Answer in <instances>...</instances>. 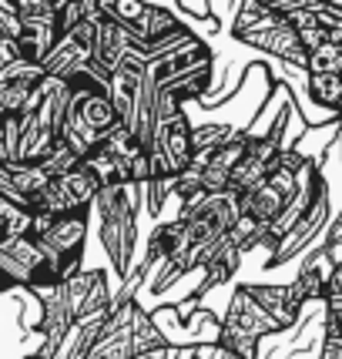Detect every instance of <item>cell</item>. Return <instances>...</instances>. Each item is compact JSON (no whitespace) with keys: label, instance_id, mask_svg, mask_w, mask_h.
Segmentation results:
<instances>
[{"label":"cell","instance_id":"obj_19","mask_svg":"<svg viewBox=\"0 0 342 359\" xmlns=\"http://www.w3.org/2000/svg\"><path fill=\"white\" fill-rule=\"evenodd\" d=\"M309 91H312V97H315V104H322V108H339L342 78L339 74H312Z\"/></svg>","mask_w":342,"mask_h":359},{"label":"cell","instance_id":"obj_10","mask_svg":"<svg viewBox=\"0 0 342 359\" xmlns=\"http://www.w3.org/2000/svg\"><path fill=\"white\" fill-rule=\"evenodd\" d=\"M202 67H212V50H208L198 37H191V41L178 44L175 50H168V54L151 57V61L144 64V78L151 81L158 91H165V88L175 84L178 78L195 74V71H202Z\"/></svg>","mask_w":342,"mask_h":359},{"label":"cell","instance_id":"obj_12","mask_svg":"<svg viewBox=\"0 0 342 359\" xmlns=\"http://www.w3.org/2000/svg\"><path fill=\"white\" fill-rule=\"evenodd\" d=\"M44 67L31 61H14L0 71V121L17 118L20 111L27 108L31 94L37 91V84L44 81Z\"/></svg>","mask_w":342,"mask_h":359},{"label":"cell","instance_id":"obj_7","mask_svg":"<svg viewBox=\"0 0 342 359\" xmlns=\"http://www.w3.org/2000/svg\"><path fill=\"white\" fill-rule=\"evenodd\" d=\"M141 306L131 296H114V309H111L108 323L101 329L97 343L84 359H138V346H135V323H138Z\"/></svg>","mask_w":342,"mask_h":359},{"label":"cell","instance_id":"obj_26","mask_svg":"<svg viewBox=\"0 0 342 359\" xmlns=\"http://www.w3.org/2000/svg\"><path fill=\"white\" fill-rule=\"evenodd\" d=\"M228 359H235V356H228Z\"/></svg>","mask_w":342,"mask_h":359},{"label":"cell","instance_id":"obj_24","mask_svg":"<svg viewBox=\"0 0 342 359\" xmlns=\"http://www.w3.org/2000/svg\"><path fill=\"white\" fill-rule=\"evenodd\" d=\"M336 111H339V118H342V101H339V108H336Z\"/></svg>","mask_w":342,"mask_h":359},{"label":"cell","instance_id":"obj_8","mask_svg":"<svg viewBox=\"0 0 342 359\" xmlns=\"http://www.w3.org/2000/svg\"><path fill=\"white\" fill-rule=\"evenodd\" d=\"M88 17L94 20V44H91V61L97 67H104L108 74H114L121 64L131 57V54H144L138 44H135V37L114 20V17L101 7V4H94L88 0Z\"/></svg>","mask_w":342,"mask_h":359},{"label":"cell","instance_id":"obj_20","mask_svg":"<svg viewBox=\"0 0 342 359\" xmlns=\"http://www.w3.org/2000/svg\"><path fill=\"white\" fill-rule=\"evenodd\" d=\"M84 20V0H61L57 4V34H71Z\"/></svg>","mask_w":342,"mask_h":359},{"label":"cell","instance_id":"obj_16","mask_svg":"<svg viewBox=\"0 0 342 359\" xmlns=\"http://www.w3.org/2000/svg\"><path fill=\"white\" fill-rule=\"evenodd\" d=\"M208 84H212V67H202V71H195V74H185V78H178L175 84H168L161 94H168L175 104H185L191 97H202L208 91Z\"/></svg>","mask_w":342,"mask_h":359},{"label":"cell","instance_id":"obj_15","mask_svg":"<svg viewBox=\"0 0 342 359\" xmlns=\"http://www.w3.org/2000/svg\"><path fill=\"white\" fill-rule=\"evenodd\" d=\"M249 292L259 299V306H262L265 313H272L279 319L282 329L296 323V316L289 309V285H249Z\"/></svg>","mask_w":342,"mask_h":359},{"label":"cell","instance_id":"obj_3","mask_svg":"<svg viewBox=\"0 0 342 359\" xmlns=\"http://www.w3.org/2000/svg\"><path fill=\"white\" fill-rule=\"evenodd\" d=\"M0 279L4 285H24L31 292L57 285V272L47 262L44 249L31 235H0Z\"/></svg>","mask_w":342,"mask_h":359},{"label":"cell","instance_id":"obj_6","mask_svg":"<svg viewBox=\"0 0 342 359\" xmlns=\"http://www.w3.org/2000/svg\"><path fill=\"white\" fill-rule=\"evenodd\" d=\"M84 242H88V219L84 215H64L54 219L37 245L44 249L47 262L54 266L57 279H71L81 272V255H84Z\"/></svg>","mask_w":342,"mask_h":359},{"label":"cell","instance_id":"obj_4","mask_svg":"<svg viewBox=\"0 0 342 359\" xmlns=\"http://www.w3.org/2000/svg\"><path fill=\"white\" fill-rule=\"evenodd\" d=\"M101 191V182L94 178L88 165H78L74 172L50 178L44 191H37L27 205V212L34 215H50V219H64V215H88V208H94V198Z\"/></svg>","mask_w":342,"mask_h":359},{"label":"cell","instance_id":"obj_22","mask_svg":"<svg viewBox=\"0 0 342 359\" xmlns=\"http://www.w3.org/2000/svg\"><path fill=\"white\" fill-rule=\"evenodd\" d=\"M322 359H342V339H339V336H326Z\"/></svg>","mask_w":342,"mask_h":359},{"label":"cell","instance_id":"obj_25","mask_svg":"<svg viewBox=\"0 0 342 359\" xmlns=\"http://www.w3.org/2000/svg\"><path fill=\"white\" fill-rule=\"evenodd\" d=\"M339 131H342V118H339Z\"/></svg>","mask_w":342,"mask_h":359},{"label":"cell","instance_id":"obj_27","mask_svg":"<svg viewBox=\"0 0 342 359\" xmlns=\"http://www.w3.org/2000/svg\"><path fill=\"white\" fill-rule=\"evenodd\" d=\"M339 78H342V74H339Z\"/></svg>","mask_w":342,"mask_h":359},{"label":"cell","instance_id":"obj_23","mask_svg":"<svg viewBox=\"0 0 342 359\" xmlns=\"http://www.w3.org/2000/svg\"><path fill=\"white\" fill-rule=\"evenodd\" d=\"M326 323H329V336H339L342 339V309L339 313H326Z\"/></svg>","mask_w":342,"mask_h":359},{"label":"cell","instance_id":"obj_21","mask_svg":"<svg viewBox=\"0 0 342 359\" xmlns=\"http://www.w3.org/2000/svg\"><path fill=\"white\" fill-rule=\"evenodd\" d=\"M144 188H148V208H151V215H158L165 198L175 191V178H158V182H148Z\"/></svg>","mask_w":342,"mask_h":359},{"label":"cell","instance_id":"obj_2","mask_svg":"<svg viewBox=\"0 0 342 359\" xmlns=\"http://www.w3.org/2000/svg\"><path fill=\"white\" fill-rule=\"evenodd\" d=\"M94 212L101 219V245L108 252L111 266L121 276H128L131 249H135V205H131V188L111 185L101 188L94 198Z\"/></svg>","mask_w":342,"mask_h":359},{"label":"cell","instance_id":"obj_14","mask_svg":"<svg viewBox=\"0 0 342 359\" xmlns=\"http://www.w3.org/2000/svg\"><path fill=\"white\" fill-rule=\"evenodd\" d=\"M91 64V50L84 44H78L71 34L67 37H61L57 44H54V50L44 57V74L47 78H54V81H71L78 71H84Z\"/></svg>","mask_w":342,"mask_h":359},{"label":"cell","instance_id":"obj_1","mask_svg":"<svg viewBox=\"0 0 342 359\" xmlns=\"http://www.w3.org/2000/svg\"><path fill=\"white\" fill-rule=\"evenodd\" d=\"M242 219L238 195L235 191H218V195H198L195 202L182 205V215L175 219L178 225V245L165 262V276L158 279V289H165L168 282L185 276L191 269H202L205 252L215 245L218 238L235 229V222Z\"/></svg>","mask_w":342,"mask_h":359},{"label":"cell","instance_id":"obj_9","mask_svg":"<svg viewBox=\"0 0 342 359\" xmlns=\"http://www.w3.org/2000/svg\"><path fill=\"white\" fill-rule=\"evenodd\" d=\"M296 185H299V175L285 172V168H275L259 188L238 195V208H242V215L255 222L262 232H268V225L279 219L282 208L296 195Z\"/></svg>","mask_w":342,"mask_h":359},{"label":"cell","instance_id":"obj_13","mask_svg":"<svg viewBox=\"0 0 342 359\" xmlns=\"http://www.w3.org/2000/svg\"><path fill=\"white\" fill-rule=\"evenodd\" d=\"M329 225V188H322V195L315 198V205L309 208V215L299 222L296 229L289 235H282L279 242H275V252H272V266H279V262H285V259H292V255H299V252L309 245L315 235L322 232Z\"/></svg>","mask_w":342,"mask_h":359},{"label":"cell","instance_id":"obj_11","mask_svg":"<svg viewBox=\"0 0 342 359\" xmlns=\"http://www.w3.org/2000/svg\"><path fill=\"white\" fill-rule=\"evenodd\" d=\"M279 329H282L279 319L272 313H265L262 306H259V299L249 292V285H242V289L235 292L232 306H228V316H225L221 332L238 336V339H249V343H259L262 336H272V332H279Z\"/></svg>","mask_w":342,"mask_h":359},{"label":"cell","instance_id":"obj_18","mask_svg":"<svg viewBox=\"0 0 342 359\" xmlns=\"http://www.w3.org/2000/svg\"><path fill=\"white\" fill-rule=\"evenodd\" d=\"M306 71H309V74H342V44L339 41H329V44L309 50Z\"/></svg>","mask_w":342,"mask_h":359},{"label":"cell","instance_id":"obj_17","mask_svg":"<svg viewBox=\"0 0 342 359\" xmlns=\"http://www.w3.org/2000/svg\"><path fill=\"white\" fill-rule=\"evenodd\" d=\"M238 259H242V249H228L218 262H212V266L205 269L208 276H205V282L195 289V299L198 296H205L208 289H215V285H221V282H228L235 276V269H238Z\"/></svg>","mask_w":342,"mask_h":359},{"label":"cell","instance_id":"obj_5","mask_svg":"<svg viewBox=\"0 0 342 359\" xmlns=\"http://www.w3.org/2000/svg\"><path fill=\"white\" fill-rule=\"evenodd\" d=\"M235 37L245 41V44H252V47H259V50L275 54V57H282V61L296 64V67H306V64H309V50H306V44H302L296 24H292L289 17L275 14L272 7H268L265 17H259L255 24L242 27V31H235Z\"/></svg>","mask_w":342,"mask_h":359}]
</instances>
